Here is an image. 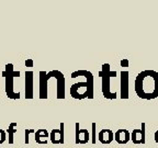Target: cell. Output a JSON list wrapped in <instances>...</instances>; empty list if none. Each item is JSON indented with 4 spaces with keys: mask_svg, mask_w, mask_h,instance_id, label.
<instances>
[{
    "mask_svg": "<svg viewBox=\"0 0 158 148\" xmlns=\"http://www.w3.org/2000/svg\"><path fill=\"white\" fill-rule=\"evenodd\" d=\"M31 133H35V131L34 130H27L25 131V143L27 144H29V135Z\"/></svg>",
    "mask_w": 158,
    "mask_h": 148,
    "instance_id": "obj_17",
    "label": "cell"
},
{
    "mask_svg": "<svg viewBox=\"0 0 158 148\" xmlns=\"http://www.w3.org/2000/svg\"><path fill=\"white\" fill-rule=\"evenodd\" d=\"M33 98V72H25V99Z\"/></svg>",
    "mask_w": 158,
    "mask_h": 148,
    "instance_id": "obj_7",
    "label": "cell"
},
{
    "mask_svg": "<svg viewBox=\"0 0 158 148\" xmlns=\"http://www.w3.org/2000/svg\"><path fill=\"white\" fill-rule=\"evenodd\" d=\"M18 126V124L15 122H12V123H10L9 128L7 130V133L9 135V144H13V134L17 132L15 127Z\"/></svg>",
    "mask_w": 158,
    "mask_h": 148,
    "instance_id": "obj_15",
    "label": "cell"
},
{
    "mask_svg": "<svg viewBox=\"0 0 158 148\" xmlns=\"http://www.w3.org/2000/svg\"><path fill=\"white\" fill-rule=\"evenodd\" d=\"M7 139V135H6V132L3 130H0V144H2Z\"/></svg>",
    "mask_w": 158,
    "mask_h": 148,
    "instance_id": "obj_16",
    "label": "cell"
},
{
    "mask_svg": "<svg viewBox=\"0 0 158 148\" xmlns=\"http://www.w3.org/2000/svg\"><path fill=\"white\" fill-rule=\"evenodd\" d=\"M98 138L101 144H110L114 139V133L111 130L106 128V130H102V131L99 132Z\"/></svg>",
    "mask_w": 158,
    "mask_h": 148,
    "instance_id": "obj_12",
    "label": "cell"
},
{
    "mask_svg": "<svg viewBox=\"0 0 158 148\" xmlns=\"http://www.w3.org/2000/svg\"><path fill=\"white\" fill-rule=\"evenodd\" d=\"M135 92L139 98L153 100L158 97V72L152 69L143 70L136 76Z\"/></svg>",
    "mask_w": 158,
    "mask_h": 148,
    "instance_id": "obj_1",
    "label": "cell"
},
{
    "mask_svg": "<svg viewBox=\"0 0 158 148\" xmlns=\"http://www.w3.org/2000/svg\"><path fill=\"white\" fill-rule=\"evenodd\" d=\"M128 72H121V98L127 99L128 98Z\"/></svg>",
    "mask_w": 158,
    "mask_h": 148,
    "instance_id": "obj_11",
    "label": "cell"
},
{
    "mask_svg": "<svg viewBox=\"0 0 158 148\" xmlns=\"http://www.w3.org/2000/svg\"><path fill=\"white\" fill-rule=\"evenodd\" d=\"M155 142L156 143H158V131L155 133Z\"/></svg>",
    "mask_w": 158,
    "mask_h": 148,
    "instance_id": "obj_19",
    "label": "cell"
},
{
    "mask_svg": "<svg viewBox=\"0 0 158 148\" xmlns=\"http://www.w3.org/2000/svg\"><path fill=\"white\" fill-rule=\"evenodd\" d=\"M35 142L39 144H46V139L45 138H48V133H47L46 130H37L35 132Z\"/></svg>",
    "mask_w": 158,
    "mask_h": 148,
    "instance_id": "obj_14",
    "label": "cell"
},
{
    "mask_svg": "<svg viewBox=\"0 0 158 148\" xmlns=\"http://www.w3.org/2000/svg\"><path fill=\"white\" fill-rule=\"evenodd\" d=\"M131 139L134 144H145V124H142V128L132 132Z\"/></svg>",
    "mask_w": 158,
    "mask_h": 148,
    "instance_id": "obj_8",
    "label": "cell"
},
{
    "mask_svg": "<svg viewBox=\"0 0 158 148\" xmlns=\"http://www.w3.org/2000/svg\"><path fill=\"white\" fill-rule=\"evenodd\" d=\"M53 77V70L49 72H40V98H47V81Z\"/></svg>",
    "mask_w": 158,
    "mask_h": 148,
    "instance_id": "obj_5",
    "label": "cell"
},
{
    "mask_svg": "<svg viewBox=\"0 0 158 148\" xmlns=\"http://www.w3.org/2000/svg\"><path fill=\"white\" fill-rule=\"evenodd\" d=\"M121 65H122V66H123V65H124V66H127V60H122V62H121Z\"/></svg>",
    "mask_w": 158,
    "mask_h": 148,
    "instance_id": "obj_18",
    "label": "cell"
},
{
    "mask_svg": "<svg viewBox=\"0 0 158 148\" xmlns=\"http://www.w3.org/2000/svg\"><path fill=\"white\" fill-rule=\"evenodd\" d=\"M114 139L118 144H126L130 142L131 139V133L127 131V130H118V131L114 133Z\"/></svg>",
    "mask_w": 158,
    "mask_h": 148,
    "instance_id": "obj_9",
    "label": "cell"
},
{
    "mask_svg": "<svg viewBox=\"0 0 158 148\" xmlns=\"http://www.w3.org/2000/svg\"><path fill=\"white\" fill-rule=\"evenodd\" d=\"M100 77H101L102 80V93L103 97L106 99H115L116 98V93L115 92L111 91V86H110V80H111L112 77L116 76L115 72H112L110 70V65L109 64H103L102 65V69L101 72H99Z\"/></svg>",
    "mask_w": 158,
    "mask_h": 148,
    "instance_id": "obj_4",
    "label": "cell"
},
{
    "mask_svg": "<svg viewBox=\"0 0 158 148\" xmlns=\"http://www.w3.org/2000/svg\"><path fill=\"white\" fill-rule=\"evenodd\" d=\"M89 141V132L79 130V124L76 123V144H86Z\"/></svg>",
    "mask_w": 158,
    "mask_h": 148,
    "instance_id": "obj_13",
    "label": "cell"
},
{
    "mask_svg": "<svg viewBox=\"0 0 158 148\" xmlns=\"http://www.w3.org/2000/svg\"><path fill=\"white\" fill-rule=\"evenodd\" d=\"M2 76L5 77V89L8 98L13 99V100L20 99V93L19 92H15V90H13V80H15V77L20 76V72H15L13 70L12 64H7L5 72H2Z\"/></svg>",
    "mask_w": 158,
    "mask_h": 148,
    "instance_id": "obj_3",
    "label": "cell"
},
{
    "mask_svg": "<svg viewBox=\"0 0 158 148\" xmlns=\"http://www.w3.org/2000/svg\"><path fill=\"white\" fill-rule=\"evenodd\" d=\"M53 78L57 80V99L65 98V77L59 70H53Z\"/></svg>",
    "mask_w": 158,
    "mask_h": 148,
    "instance_id": "obj_6",
    "label": "cell"
},
{
    "mask_svg": "<svg viewBox=\"0 0 158 148\" xmlns=\"http://www.w3.org/2000/svg\"><path fill=\"white\" fill-rule=\"evenodd\" d=\"M79 76H82L86 78L85 82H76L70 87V96L74 99L94 98V76L88 70H77L72 74V78H77Z\"/></svg>",
    "mask_w": 158,
    "mask_h": 148,
    "instance_id": "obj_2",
    "label": "cell"
},
{
    "mask_svg": "<svg viewBox=\"0 0 158 148\" xmlns=\"http://www.w3.org/2000/svg\"><path fill=\"white\" fill-rule=\"evenodd\" d=\"M49 137H51V142L53 144L64 143V123L60 124V128L59 130H53Z\"/></svg>",
    "mask_w": 158,
    "mask_h": 148,
    "instance_id": "obj_10",
    "label": "cell"
},
{
    "mask_svg": "<svg viewBox=\"0 0 158 148\" xmlns=\"http://www.w3.org/2000/svg\"><path fill=\"white\" fill-rule=\"evenodd\" d=\"M27 65H30V66H32V60H30L29 63H25Z\"/></svg>",
    "mask_w": 158,
    "mask_h": 148,
    "instance_id": "obj_20",
    "label": "cell"
}]
</instances>
